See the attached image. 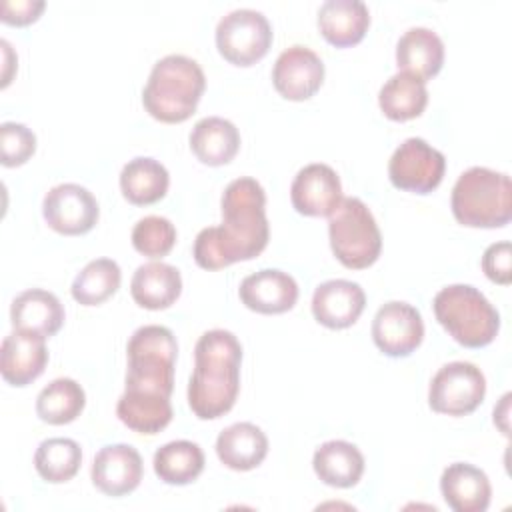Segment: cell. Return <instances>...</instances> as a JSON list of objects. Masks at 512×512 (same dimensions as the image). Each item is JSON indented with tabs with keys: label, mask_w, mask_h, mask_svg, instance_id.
<instances>
[{
	"label": "cell",
	"mask_w": 512,
	"mask_h": 512,
	"mask_svg": "<svg viewBox=\"0 0 512 512\" xmlns=\"http://www.w3.org/2000/svg\"><path fill=\"white\" fill-rule=\"evenodd\" d=\"M46 338L14 330L2 340L0 348V372L12 386H26L34 382L46 368L48 350Z\"/></svg>",
	"instance_id": "obj_18"
},
{
	"label": "cell",
	"mask_w": 512,
	"mask_h": 512,
	"mask_svg": "<svg viewBox=\"0 0 512 512\" xmlns=\"http://www.w3.org/2000/svg\"><path fill=\"white\" fill-rule=\"evenodd\" d=\"M330 248L346 268L360 270L374 264L382 250V234L370 208L354 196L342 198L328 220Z\"/></svg>",
	"instance_id": "obj_7"
},
{
	"label": "cell",
	"mask_w": 512,
	"mask_h": 512,
	"mask_svg": "<svg viewBox=\"0 0 512 512\" xmlns=\"http://www.w3.org/2000/svg\"><path fill=\"white\" fill-rule=\"evenodd\" d=\"M396 62L400 72L414 74L426 82L436 76L444 64V44L430 28H408L396 44Z\"/></svg>",
	"instance_id": "obj_23"
},
{
	"label": "cell",
	"mask_w": 512,
	"mask_h": 512,
	"mask_svg": "<svg viewBox=\"0 0 512 512\" xmlns=\"http://www.w3.org/2000/svg\"><path fill=\"white\" fill-rule=\"evenodd\" d=\"M44 10V2L42 0H4L2 2V22L6 24H14V26H24L34 22L40 12Z\"/></svg>",
	"instance_id": "obj_37"
},
{
	"label": "cell",
	"mask_w": 512,
	"mask_h": 512,
	"mask_svg": "<svg viewBox=\"0 0 512 512\" xmlns=\"http://www.w3.org/2000/svg\"><path fill=\"white\" fill-rule=\"evenodd\" d=\"M240 300L246 308L260 314L288 312L298 300L296 280L282 270L264 268L240 282Z\"/></svg>",
	"instance_id": "obj_17"
},
{
	"label": "cell",
	"mask_w": 512,
	"mask_h": 512,
	"mask_svg": "<svg viewBox=\"0 0 512 512\" xmlns=\"http://www.w3.org/2000/svg\"><path fill=\"white\" fill-rule=\"evenodd\" d=\"M36 150L34 132L18 122L0 124V162L4 166L24 164Z\"/></svg>",
	"instance_id": "obj_35"
},
{
	"label": "cell",
	"mask_w": 512,
	"mask_h": 512,
	"mask_svg": "<svg viewBox=\"0 0 512 512\" xmlns=\"http://www.w3.org/2000/svg\"><path fill=\"white\" fill-rule=\"evenodd\" d=\"M182 292V276L176 266L166 262H146L136 268L130 294L146 310H164L172 306Z\"/></svg>",
	"instance_id": "obj_22"
},
{
	"label": "cell",
	"mask_w": 512,
	"mask_h": 512,
	"mask_svg": "<svg viewBox=\"0 0 512 512\" xmlns=\"http://www.w3.org/2000/svg\"><path fill=\"white\" fill-rule=\"evenodd\" d=\"M176 244V228L164 216H144L132 228V246L148 256L162 258Z\"/></svg>",
	"instance_id": "obj_34"
},
{
	"label": "cell",
	"mask_w": 512,
	"mask_h": 512,
	"mask_svg": "<svg viewBox=\"0 0 512 512\" xmlns=\"http://www.w3.org/2000/svg\"><path fill=\"white\" fill-rule=\"evenodd\" d=\"M156 476L174 486H184L194 482L204 470V452L196 442L172 440L160 446L154 454Z\"/></svg>",
	"instance_id": "obj_30"
},
{
	"label": "cell",
	"mask_w": 512,
	"mask_h": 512,
	"mask_svg": "<svg viewBox=\"0 0 512 512\" xmlns=\"http://www.w3.org/2000/svg\"><path fill=\"white\" fill-rule=\"evenodd\" d=\"M266 194L250 176L232 180L222 194V224L208 226L194 240V260L204 270H220L256 258L268 244Z\"/></svg>",
	"instance_id": "obj_1"
},
{
	"label": "cell",
	"mask_w": 512,
	"mask_h": 512,
	"mask_svg": "<svg viewBox=\"0 0 512 512\" xmlns=\"http://www.w3.org/2000/svg\"><path fill=\"white\" fill-rule=\"evenodd\" d=\"M242 346L222 328L204 332L194 346V372L188 382V404L202 420L224 416L240 390Z\"/></svg>",
	"instance_id": "obj_2"
},
{
	"label": "cell",
	"mask_w": 512,
	"mask_h": 512,
	"mask_svg": "<svg viewBox=\"0 0 512 512\" xmlns=\"http://www.w3.org/2000/svg\"><path fill=\"white\" fill-rule=\"evenodd\" d=\"M366 306V294L352 280H326L316 286L312 296V314L326 328L352 326Z\"/></svg>",
	"instance_id": "obj_16"
},
{
	"label": "cell",
	"mask_w": 512,
	"mask_h": 512,
	"mask_svg": "<svg viewBox=\"0 0 512 512\" xmlns=\"http://www.w3.org/2000/svg\"><path fill=\"white\" fill-rule=\"evenodd\" d=\"M290 200L304 216H330L342 200L340 178L328 164H308L294 176Z\"/></svg>",
	"instance_id": "obj_14"
},
{
	"label": "cell",
	"mask_w": 512,
	"mask_h": 512,
	"mask_svg": "<svg viewBox=\"0 0 512 512\" xmlns=\"http://www.w3.org/2000/svg\"><path fill=\"white\" fill-rule=\"evenodd\" d=\"M512 250L510 242H494L482 254V270L484 274L496 284H510L512 280V266H510Z\"/></svg>",
	"instance_id": "obj_36"
},
{
	"label": "cell",
	"mask_w": 512,
	"mask_h": 512,
	"mask_svg": "<svg viewBox=\"0 0 512 512\" xmlns=\"http://www.w3.org/2000/svg\"><path fill=\"white\" fill-rule=\"evenodd\" d=\"M168 184L170 176L164 164L148 156L128 160L120 172V190L136 206H148L164 198Z\"/></svg>",
	"instance_id": "obj_28"
},
{
	"label": "cell",
	"mask_w": 512,
	"mask_h": 512,
	"mask_svg": "<svg viewBox=\"0 0 512 512\" xmlns=\"http://www.w3.org/2000/svg\"><path fill=\"white\" fill-rule=\"evenodd\" d=\"M240 148L238 128L220 116H206L198 120L190 132V150L208 166L228 164Z\"/></svg>",
	"instance_id": "obj_25"
},
{
	"label": "cell",
	"mask_w": 512,
	"mask_h": 512,
	"mask_svg": "<svg viewBox=\"0 0 512 512\" xmlns=\"http://www.w3.org/2000/svg\"><path fill=\"white\" fill-rule=\"evenodd\" d=\"M324 82V62L320 56L300 44L280 52L272 68V84L286 100H308Z\"/></svg>",
	"instance_id": "obj_13"
},
{
	"label": "cell",
	"mask_w": 512,
	"mask_h": 512,
	"mask_svg": "<svg viewBox=\"0 0 512 512\" xmlns=\"http://www.w3.org/2000/svg\"><path fill=\"white\" fill-rule=\"evenodd\" d=\"M116 414L122 424L140 434H158L174 416L168 396L142 390H124L118 398Z\"/></svg>",
	"instance_id": "obj_27"
},
{
	"label": "cell",
	"mask_w": 512,
	"mask_h": 512,
	"mask_svg": "<svg viewBox=\"0 0 512 512\" xmlns=\"http://www.w3.org/2000/svg\"><path fill=\"white\" fill-rule=\"evenodd\" d=\"M370 24L368 6L362 0H326L318 10V28L322 36L338 46L358 44Z\"/></svg>",
	"instance_id": "obj_21"
},
{
	"label": "cell",
	"mask_w": 512,
	"mask_h": 512,
	"mask_svg": "<svg viewBox=\"0 0 512 512\" xmlns=\"http://www.w3.org/2000/svg\"><path fill=\"white\" fill-rule=\"evenodd\" d=\"M440 490L454 512H484L492 496L486 472L468 462H454L444 468Z\"/></svg>",
	"instance_id": "obj_20"
},
{
	"label": "cell",
	"mask_w": 512,
	"mask_h": 512,
	"mask_svg": "<svg viewBox=\"0 0 512 512\" xmlns=\"http://www.w3.org/2000/svg\"><path fill=\"white\" fill-rule=\"evenodd\" d=\"M380 110L386 118L404 122L420 116L428 104L426 82L408 72L390 76L378 94Z\"/></svg>",
	"instance_id": "obj_29"
},
{
	"label": "cell",
	"mask_w": 512,
	"mask_h": 512,
	"mask_svg": "<svg viewBox=\"0 0 512 512\" xmlns=\"http://www.w3.org/2000/svg\"><path fill=\"white\" fill-rule=\"evenodd\" d=\"M86 404L84 388L72 378H56L44 386L36 398V414L40 420L62 426L80 416Z\"/></svg>",
	"instance_id": "obj_31"
},
{
	"label": "cell",
	"mask_w": 512,
	"mask_h": 512,
	"mask_svg": "<svg viewBox=\"0 0 512 512\" xmlns=\"http://www.w3.org/2000/svg\"><path fill=\"white\" fill-rule=\"evenodd\" d=\"M42 214L48 226L58 234L78 236L94 228L100 208L88 188L74 182H64L46 192Z\"/></svg>",
	"instance_id": "obj_11"
},
{
	"label": "cell",
	"mask_w": 512,
	"mask_h": 512,
	"mask_svg": "<svg viewBox=\"0 0 512 512\" xmlns=\"http://www.w3.org/2000/svg\"><path fill=\"white\" fill-rule=\"evenodd\" d=\"M272 44L268 18L252 8H236L216 24L218 52L236 66H250L266 56Z\"/></svg>",
	"instance_id": "obj_8"
},
{
	"label": "cell",
	"mask_w": 512,
	"mask_h": 512,
	"mask_svg": "<svg viewBox=\"0 0 512 512\" xmlns=\"http://www.w3.org/2000/svg\"><path fill=\"white\" fill-rule=\"evenodd\" d=\"M312 466L324 484L334 488H350L362 478L364 456L352 442L328 440L316 448Z\"/></svg>",
	"instance_id": "obj_26"
},
{
	"label": "cell",
	"mask_w": 512,
	"mask_h": 512,
	"mask_svg": "<svg viewBox=\"0 0 512 512\" xmlns=\"http://www.w3.org/2000/svg\"><path fill=\"white\" fill-rule=\"evenodd\" d=\"M10 322L14 330L50 338L64 324V308L52 292L30 288L12 300Z\"/></svg>",
	"instance_id": "obj_19"
},
{
	"label": "cell",
	"mask_w": 512,
	"mask_h": 512,
	"mask_svg": "<svg viewBox=\"0 0 512 512\" xmlns=\"http://www.w3.org/2000/svg\"><path fill=\"white\" fill-rule=\"evenodd\" d=\"M434 314L442 328L466 348L490 344L500 330V314L470 284H450L434 296Z\"/></svg>",
	"instance_id": "obj_5"
},
{
	"label": "cell",
	"mask_w": 512,
	"mask_h": 512,
	"mask_svg": "<svg viewBox=\"0 0 512 512\" xmlns=\"http://www.w3.org/2000/svg\"><path fill=\"white\" fill-rule=\"evenodd\" d=\"M142 456L130 444H108L98 450L92 462V482L108 496H124L142 480Z\"/></svg>",
	"instance_id": "obj_15"
},
{
	"label": "cell",
	"mask_w": 512,
	"mask_h": 512,
	"mask_svg": "<svg viewBox=\"0 0 512 512\" xmlns=\"http://www.w3.org/2000/svg\"><path fill=\"white\" fill-rule=\"evenodd\" d=\"M82 464L80 444L72 438H48L34 452L38 476L50 484H62L76 476Z\"/></svg>",
	"instance_id": "obj_32"
},
{
	"label": "cell",
	"mask_w": 512,
	"mask_h": 512,
	"mask_svg": "<svg viewBox=\"0 0 512 512\" xmlns=\"http://www.w3.org/2000/svg\"><path fill=\"white\" fill-rule=\"evenodd\" d=\"M216 454L230 470L246 472L262 464L268 454L266 434L252 422H236L216 438Z\"/></svg>",
	"instance_id": "obj_24"
},
{
	"label": "cell",
	"mask_w": 512,
	"mask_h": 512,
	"mask_svg": "<svg viewBox=\"0 0 512 512\" xmlns=\"http://www.w3.org/2000/svg\"><path fill=\"white\" fill-rule=\"evenodd\" d=\"M452 214L470 228H500L512 218V184L508 174L484 166L462 172L452 188Z\"/></svg>",
	"instance_id": "obj_4"
},
{
	"label": "cell",
	"mask_w": 512,
	"mask_h": 512,
	"mask_svg": "<svg viewBox=\"0 0 512 512\" xmlns=\"http://www.w3.org/2000/svg\"><path fill=\"white\" fill-rule=\"evenodd\" d=\"M206 88V76L200 64L184 54L160 58L142 90L146 112L166 124L188 120Z\"/></svg>",
	"instance_id": "obj_3"
},
{
	"label": "cell",
	"mask_w": 512,
	"mask_h": 512,
	"mask_svg": "<svg viewBox=\"0 0 512 512\" xmlns=\"http://www.w3.org/2000/svg\"><path fill=\"white\" fill-rule=\"evenodd\" d=\"M122 272L112 258H96L88 262L72 282V298L82 306H98L120 288Z\"/></svg>",
	"instance_id": "obj_33"
},
{
	"label": "cell",
	"mask_w": 512,
	"mask_h": 512,
	"mask_svg": "<svg viewBox=\"0 0 512 512\" xmlns=\"http://www.w3.org/2000/svg\"><path fill=\"white\" fill-rule=\"evenodd\" d=\"M126 390L168 396L174 390V364L178 344L170 328L160 324L140 326L128 340Z\"/></svg>",
	"instance_id": "obj_6"
},
{
	"label": "cell",
	"mask_w": 512,
	"mask_h": 512,
	"mask_svg": "<svg viewBox=\"0 0 512 512\" xmlns=\"http://www.w3.org/2000/svg\"><path fill=\"white\" fill-rule=\"evenodd\" d=\"M372 338L386 356H408L424 338L422 316L408 302H386L372 320Z\"/></svg>",
	"instance_id": "obj_12"
},
{
	"label": "cell",
	"mask_w": 512,
	"mask_h": 512,
	"mask_svg": "<svg viewBox=\"0 0 512 512\" xmlns=\"http://www.w3.org/2000/svg\"><path fill=\"white\" fill-rule=\"evenodd\" d=\"M486 394L482 370L464 360L444 364L428 388V404L434 412L448 416H466L474 412Z\"/></svg>",
	"instance_id": "obj_9"
},
{
	"label": "cell",
	"mask_w": 512,
	"mask_h": 512,
	"mask_svg": "<svg viewBox=\"0 0 512 512\" xmlns=\"http://www.w3.org/2000/svg\"><path fill=\"white\" fill-rule=\"evenodd\" d=\"M446 158L424 138H406L390 156L388 176L398 190L428 194L444 178Z\"/></svg>",
	"instance_id": "obj_10"
}]
</instances>
